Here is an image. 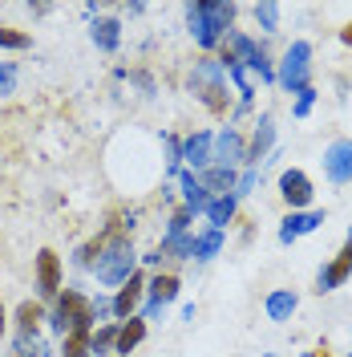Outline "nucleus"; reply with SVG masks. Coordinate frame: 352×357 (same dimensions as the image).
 <instances>
[{"label": "nucleus", "mask_w": 352, "mask_h": 357, "mask_svg": "<svg viewBox=\"0 0 352 357\" xmlns=\"http://www.w3.org/2000/svg\"><path fill=\"white\" fill-rule=\"evenodd\" d=\"M235 4L231 0H198V4H186V33L195 37V45L202 53L219 49L235 24Z\"/></svg>", "instance_id": "obj_1"}, {"label": "nucleus", "mask_w": 352, "mask_h": 357, "mask_svg": "<svg viewBox=\"0 0 352 357\" xmlns=\"http://www.w3.org/2000/svg\"><path fill=\"white\" fill-rule=\"evenodd\" d=\"M89 272L97 276V284H106V289L118 284V289H122L134 272H138L134 240L130 236H122V231H102V256H97V264L89 268Z\"/></svg>", "instance_id": "obj_2"}, {"label": "nucleus", "mask_w": 352, "mask_h": 357, "mask_svg": "<svg viewBox=\"0 0 352 357\" xmlns=\"http://www.w3.org/2000/svg\"><path fill=\"white\" fill-rule=\"evenodd\" d=\"M49 329L57 337H69V333H93V301L86 292L77 289H61L53 296V312L45 317Z\"/></svg>", "instance_id": "obj_3"}, {"label": "nucleus", "mask_w": 352, "mask_h": 357, "mask_svg": "<svg viewBox=\"0 0 352 357\" xmlns=\"http://www.w3.org/2000/svg\"><path fill=\"white\" fill-rule=\"evenodd\" d=\"M191 93H195L215 118H227L231 93H227V69H223L219 57H202V61H195V69H191Z\"/></svg>", "instance_id": "obj_4"}, {"label": "nucleus", "mask_w": 352, "mask_h": 357, "mask_svg": "<svg viewBox=\"0 0 352 357\" xmlns=\"http://www.w3.org/2000/svg\"><path fill=\"white\" fill-rule=\"evenodd\" d=\"M275 86L284 93H300L312 86V45L308 41H291L284 53V61L275 69Z\"/></svg>", "instance_id": "obj_5"}, {"label": "nucleus", "mask_w": 352, "mask_h": 357, "mask_svg": "<svg viewBox=\"0 0 352 357\" xmlns=\"http://www.w3.org/2000/svg\"><path fill=\"white\" fill-rule=\"evenodd\" d=\"M211 167H223V171L247 167V138H243L235 126H223V130L215 134V146H211Z\"/></svg>", "instance_id": "obj_6"}, {"label": "nucleus", "mask_w": 352, "mask_h": 357, "mask_svg": "<svg viewBox=\"0 0 352 357\" xmlns=\"http://www.w3.org/2000/svg\"><path fill=\"white\" fill-rule=\"evenodd\" d=\"M280 199L291 207V211H308L312 199H316V187H312V178L300 171V167H287V171H280Z\"/></svg>", "instance_id": "obj_7"}, {"label": "nucleus", "mask_w": 352, "mask_h": 357, "mask_svg": "<svg viewBox=\"0 0 352 357\" xmlns=\"http://www.w3.org/2000/svg\"><path fill=\"white\" fill-rule=\"evenodd\" d=\"M324 175H328V183H336V187L352 183V138L328 142V151H324Z\"/></svg>", "instance_id": "obj_8"}, {"label": "nucleus", "mask_w": 352, "mask_h": 357, "mask_svg": "<svg viewBox=\"0 0 352 357\" xmlns=\"http://www.w3.org/2000/svg\"><path fill=\"white\" fill-rule=\"evenodd\" d=\"M57 292H61V256L53 248H41L37 252V296L53 301Z\"/></svg>", "instance_id": "obj_9"}, {"label": "nucleus", "mask_w": 352, "mask_h": 357, "mask_svg": "<svg viewBox=\"0 0 352 357\" xmlns=\"http://www.w3.org/2000/svg\"><path fill=\"white\" fill-rule=\"evenodd\" d=\"M349 276H352V244H344L336 256H332V264L320 268V276H316V292H320V296H324V292H336Z\"/></svg>", "instance_id": "obj_10"}, {"label": "nucleus", "mask_w": 352, "mask_h": 357, "mask_svg": "<svg viewBox=\"0 0 352 357\" xmlns=\"http://www.w3.org/2000/svg\"><path fill=\"white\" fill-rule=\"evenodd\" d=\"M142 296H146V276H142V272H134L130 280L113 292V301H110V309H113V317H118V325H122V321H130L134 309L142 305Z\"/></svg>", "instance_id": "obj_11"}, {"label": "nucleus", "mask_w": 352, "mask_h": 357, "mask_svg": "<svg viewBox=\"0 0 352 357\" xmlns=\"http://www.w3.org/2000/svg\"><path fill=\"white\" fill-rule=\"evenodd\" d=\"M271 142H275V118L271 114H259V122H255V134L247 138V167H259L271 151Z\"/></svg>", "instance_id": "obj_12"}, {"label": "nucleus", "mask_w": 352, "mask_h": 357, "mask_svg": "<svg viewBox=\"0 0 352 357\" xmlns=\"http://www.w3.org/2000/svg\"><path fill=\"white\" fill-rule=\"evenodd\" d=\"M211 146H215V134L211 130H198V134H191V138H182V162H191L195 175L207 171V167H211Z\"/></svg>", "instance_id": "obj_13"}, {"label": "nucleus", "mask_w": 352, "mask_h": 357, "mask_svg": "<svg viewBox=\"0 0 352 357\" xmlns=\"http://www.w3.org/2000/svg\"><path fill=\"white\" fill-rule=\"evenodd\" d=\"M324 223V211H287L284 227H280V244H296L300 236H308Z\"/></svg>", "instance_id": "obj_14"}, {"label": "nucleus", "mask_w": 352, "mask_h": 357, "mask_svg": "<svg viewBox=\"0 0 352 357\" xmlns=\"http://www.w3.org/2000/svg\"><path fill=\"white\" fill-rule=\"evenodd\" d=\"M178 187H182V207H186L191 215H202V211H207V203L215 199V195L198 183L195 171H178Z\"/></svg>", "instance_id": "obj_15"}, {"label": "nucleus", "mask_w": 352, "mask_h": 357, "mask_svg": "<svg viewBox=\"0 0 352 357\" xmlns=\"http://www.w3.org/2000/svg\"><path fill=\"white\" fill-rule=\"evenodd\" d=\"M146 292H150V305L166 309L170 301H178V292H182V280H178V272H154V276L146 280Z\"/></svg>", "instance_id": "obj_16"}, {"label": "nucleus", "mask_w": 352, "mask_h": 357, "mask_svg": "<svg viewBox=\"0 0 352 357\" xmlns=\"http://www.w3.org/2000/svg\"><path fill=\"white\" fill-rule=\"evenodd\" d=\"M300 309V296L291 289H275V292H267V301H264V312H267V321H275V325H284V321H291V312Z\"/></svg>", "instance_id": "obj_17"}, {"label": "nucleus", "mask_w": 352, "mask_h": 357, "mask_svg": "<svg viewBox=\"0 0 352 357\" xmlns=\"http://www.w3.org/2000/svg\"><path fill=\"white\" fill-rule=\"evenodd\" d=\"M89 41L97 45L102 53H118V45H122V21L118 17H97L93 29H89Z\"/></svg>", "instance_id": "obj_18"}, {"label": "nucleus", "mask_w": 352, "mask_h": 357, "mask_svg": "<svg viewBox=\"0 0 352 357\" xmlns=\"http://www.w3.org/2000/svg\"><path fill=\"white\" fill-rule=\"evenodd\" d=\"M142 341H146V321H142V317H130V321H122V325H118V345H113V354L130 357Z\"/></svg>", "instance_id": "obj_19"}, {"label": "nucleus", "mask_w": 352, "mask_h": 357, "mask_svg": "<svg viewBox=\"0 0 352 357\" xmlns=\"http://www.w3.org/2000/svg\"><path fill=\"white\" fill-rule=\"evenodd\" d=\"M198 183H202L211 195H235L239 175H235V171H223V167H207V171H198Z\"/></svg>", "instance_id": "obj_20"}, {"label": "nucleus", "mask_w": 352, "mask_h": 357, "mask_svg": "<svg viewBox=\"0 0 352 357\" xmlns=\"http://www.w3.org/2000/svg\"><path fill=\"white\" fill-rule=\"evenodd\" d=\"M235 207H239V199H235V195H215V199L207 203V211H202V215L211 220V227H215V231H223L227 223L235 220Z\"/></svg>", "instance_id": "obj_21"}, {"label": "nucleus", "mask_w": 352, "mask_h": 357, "mask_svg": "<svg viewBox=\"0 0 352 357\" xmlns=\"http://www.w3.org/2000/svg\"><path fill=\"white\" fill-rule=\"evenodd\" d=\"M162 260H195V236L186 231V236H162Z\"/></svg>", "instance_id": "obj_22"}, {"label": "nucleus", "mask_w": 352, "mask_h": 357, "mask_svg": "<svg viewBox=\"0 0 352 357\" xmlns=\"http://www.w3.org/2000/svg\"><path fill=\"white\" fill-rule=\"evenodd\" d=\"M113 345H118V321H106L89 333V354L93 357H110Z\"/></svg>", "instance_id": "obj_23"}, {"label": "nucleus", "mask_w": 352, "mask_h": 357, "mask_svg": "<svg viewBox=\"0 0 352 357\" xmlns=\"http://www.w3.org/2000/svg\"><path fill=\"white\" fill-rule=\"evenodd\" d=\"M223 240H227V236H223V231H215V227H207L202 236H195V260H198V264L215 260V256L223 252Z\"/></svg>", "instance_id": "obj_24"}, {"label": "nucleus", "mask_w": 352, "mask_h": 357, "mask_svg": "<svg viewBox=\"0 0 352 357\" xmlns=\"http://www.w3.org/2000/svg\"><path fill=\"white\" fill-rule=\"evenodd\" d=\"M41 321H45V309L37 301H21L17 305V333H41Z\"/></svg>", "instance_id": "obj_25"}, {"label": "nucleus", "mask_w": 352, "mask_h": 357, "mask_svg": "<svg viewBox=\"0 0 352 357\" xmlns=\"http://www.w3.org/2000/svg\"><path fill=\"white\" fill-rule=\"evenodd\" d=\"M17 357H53V349L45 345V337L41 333H17Z\"/></svg>", "instance_id": "obj_26"}, {"label": "nucleus", "mask_w": 352, "mask_h": 357, "mask_svg": "<svg viewBox=\"0 0 352 357\" xmlns=\"http://www.w3.org/2000/svg\"><path fill=\"white\" fill-rule=\"evenodd\" d=\"M251 13H255V24H259L264 33H275V29H280V4H275V0H264V4H255Z\"/></svg>", "instance_id": "obj_27"}, {"label": "nucleus", "mask_w": 352, "mask_h": 357, "mask_svg": "<svg viewBox=\"0 0 352 357\" xmlns=\"http://www.w3.org/2000/svg\"><path fill=\"white\" fill-rule=\"evenodd\" d=\"M61 357H93V354H89V333L61 337Z\"/></svg>", "instance_id": "obj_28"}, {"label": "nucleus", "mask_w": 352, "mask_h": 357, "mask_svg": "<svg viewBox=\"0 0 352 357\" xmlns=\"http://www.w3.org/2000/svg\"><path fill=\"white\" fill-rule=\"evenodd\" d=\"M33 45V37L29 33H21V29H8V24H0V49H29Z\"/></svg>", "instance_id": "obj_29"}, {"label": "nucleus", "mask_w": 352, "mask_h": 357, "mask_svg": "<svg viewBox=\"0 0 352 357\" xmlns=\"http://www.w3.org/2000/svg\"><path fill=\"white\" fill-rule=\"evenodd\" d=\"M97 256H102V236H93L89 244H81V248H77L73 264H77V268H93V264H97Z\"/></svg>", "instance_id": "obj_30"}, {"label": "nucleus", "mask_w": 352, "mask_h": 357, "mask_svg": "<svg viewBox=\"0 0 352 357\" xmlns=\"http://www.w3.org/2000/svg\"><path fill=\"white\" fill-rule=\"evenodd\" d=\"M162 146H166V171L178 175V171H182V142H178L175 134H166V138H162Z\"/></svg>", "instance_id": "obj_31"}, {"label": "nucleus", "mask_w": 352, "mask_h": 357, "mask_svg": "<svg viewBox=\"0 0 352 357\" xmlns=\"http://www.w3.org/2000/svg\"><path fill=\"white\" fill-rule=\"evenodd\" d=\"M191 220H195V215H191L186 207H175V211H170V223H166V236H186V231H191Z\"/></svg>", "instance_id": "obj_32"}, {"label": "nucleus", "mask_w": 352, "mask_h": 357, "mask_svg": "<svg viewBox=\"0 0 352 357\" xmlns=\"http://www.w3.org/2000/svg\"><path fill=\"white\" fill-rule=\"evenodd\" d=\"M312 106H316V89H300V93H296V106H291V118H308L312 114Z\"/></svg>", "instance_id": "obj_33"}, {"label": "nucleus", "mask_w": 352, "mask_h": 357, "mask_svg": "<svg viewBox=\"0 0 352 357\" xmlns=\"http://www.w3.org/2000/svg\"><path fill=\"white\" fill-rule=\"evenodd\" d=\"M255 183H259V167H247V171L239 175V183H235V199L251 195V191H255Z\"/></svg>", "instance_id": "obj_34"}, {"label": "nucleus", "mask_w": 352, "mask_h": 357, "mask_svg": "<svg viewBox=\"0 0 352 357\" xmlns=\"http://www.w3.org/2000/svg\"><path fill=\"white\" fill-rule=\"evenodd\" d=\"M13 89H17V66L0 61V93H13Z\"/></svg>", "instance_id": "obj_35"}, {"label": "nucleus", "mask_w": 352, "mask_h": 357, "mask_svg": "<svg viewBox=\"0 0 352 357\" xmlns=\"http://www.w3.org/2000/svg\"><path fill=\"white\" fill-rule=\"evenodd\" d=\"M142 264H146V268H162V252H158V248H150V252L142 256Z\"/></svg>", "instance_id": "obj_36"}, {"label": "nucleus", "mask_w": 352, "mask_h": 357, "mask_svg": "<svg viewBox=\"0 0 352 357\" xmlns=\"http://www.w3.org/2000/svg\"><path fill=\"white\" fill-rule=\"evenodd\" d=\"M340 41H344V45L352 49V24H344V33H340Z\"/></svg>", "instance_id": "obj_37"}, {"label": "nucleus", "mask_w": 352, "mask_h": 357, "mask_svg": "<svg viewBox=\"0 0 352 357\" xmlns=\"http://www.w3.org/2000/svg\"><path fill=\"white\" fill-rule=\"evenodd\" d=\"M4 329H8V312H4V305H0V337H4Z\"/></svg>", "instance_id": "obj_38"}, {"label": "nucleus", "mask_w": 352, "mask_h": 357, "mask_svg": "<svg viewBox=\"0 0 352 357\" xmlns=\"http://www.w3.org/2000/svg\"><path fill=\"white\" fill-rule=\"evenodd\" d=\"M300 357H332V354L324 349V345H320V349H312V354H300Z\"/></svg>", "instance_id": "obj_39"}, {"label": "nucleus", "mask_w": 352, "mask_h": 357, "mask_svg": "<svg viewBox=\"0 0 352 357\" xmlns=\"http://www.w3.org/2000/svg\"><path fill=\"white\" fill-rule=\"evenodd\" d=\"M349 244H352V227H349Z\"/></svg>", "instance_id": "obj_40"}, {"label": "nucleus", "mask_w": 352, "mask_h": 357, "mask_svg": "<svg viewBox=\"0 0 352 357\" xmlns=\"http://www.w3.org/2000/svg\"><path fill=\"white\" fill-rule=\"evenodd\" d=\"M267 357H280V354H267Z\"/></svg>", "instance_id": "obj_41"}, {"label": "nucleus", "mask_w": 352, "mask_h": 357, "mask_svg": "<svg viewBox=\"0 0 352 357\" xmlns=\"http://www.w3.org/2000/svg\"><path fill=\"white\" fill-rule=\"evenodd\" d=\"M349 357H352V354H349Z\"/></svg>", "instance_id": "obj_42"}]
</instances>
